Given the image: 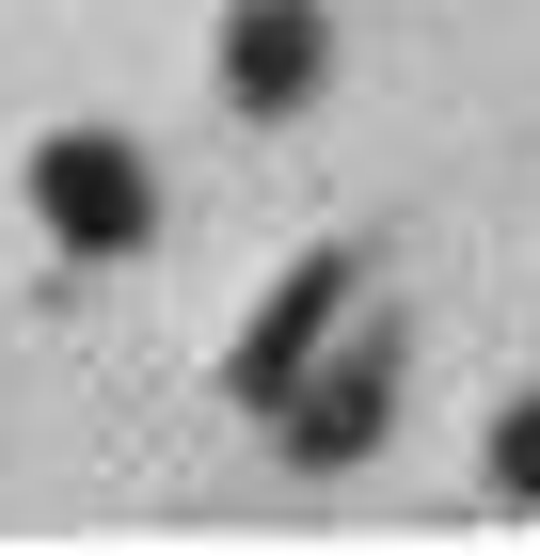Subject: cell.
Instances as JSON below:
<instances>
[{
    "mask_svg": "<svg viewBox=\"0 0 540 556\" xmlns=\"http://www.w3.org/2000/svg\"><path fill=\"white\" fill-rule=\"evenodd\" d=\"M493 493H508V509H540V397H508V414H493Z\"/></svg>",
    "mask_w": 540,
    "mask_h": 556,
    "instance_id": "5",
    "label": "cell"
},
{
    "mask_svg": "<svg viewBox=\"0 0 540 556\" xmlns=\"http://www.w3.org/2000/svg\"><path fill=\"white\" fill-rule=\"evenodd\" d=\"M271 414H287V462H302V477H334V462H366V429L398 414V334H350V350H334V366H302V382L271 397Z\"/></svg>",
    "mask_w": 540,
    "mask_h": 556,
    "instance_id": "3",
    "label": "cell"
},
{
    "mask_svg": "<svg viewBox=\"0 0 540 556\" xmlns=\"http://www.w3.org/2000/svg\"><path fill=\"white\" fill-rule=\"evenodd\" d=\"M318 64H334L318 0H239V16H223V96H239V112H302Z\"/></svg>",
    "mask_w": 540,
    "mask_h": 556,
    "instance_id": "4",
    "label": "cell"
},
{
    "mask_svg": "<svg viewBox=\"0 0 540 556\" xmlns=\"http://www.w3.org/2000/svg\"><path fill=\"white\" fill-rule=\"evenodd\" d=\"M33 207H48L64 255H143V223H160V160L112 143V128H64V143H33Z\"/></svg>",
    "mask_w": 540,
    "mask_h": 556,
    "instance_id": "1",
    "label": "cell"
},
{
    "mask_svg": "<svg viewBox=\"0 0 540 556\" xmlns=\"http://www.w3.org/2000/svg\"><path fill=\"white\" fill-rule=\"evenodd\" d=\"M350 287H366V255H302V270H287V287L254 302V334H239V350H223V382H239V397H254V414H271V397H287V382H302V366H318V350H334V318H350Z\"/></svg>",
    "mask_w": 540,
    "mask_h": 556,
    "instance_id": "2",
    "label": "cell"
}]
</instances>
